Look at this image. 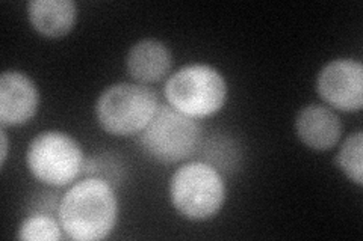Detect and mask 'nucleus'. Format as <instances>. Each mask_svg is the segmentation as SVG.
Masks as SVG:
<instances>
[{
	"label": "nucleus",
	"instance_id": "1",
	"mask_svg": "<svg viewBox=\"0 0 363 241\" xmlns=\"http://www.w3.org/2000/svg\"><path fill=\"white\" fill-rule=\"evenodd\" d=\"M118 201L108 181L88 177L62 196L58 221L64 234L76 241H100L117 225Z\"/></svg>",
	"mask_w": 363,
	"mask_h": 241
},
{
	"label": "nucleus",
	"instance_id": "2",
	"mask_svg": "<svg viewBox=\"0 0 363 241\" xmlns=\"http://www.w3.org/2000/svg\"><path fill=\"white\" fill-rule=\"evenodd\" d=\"M174 210L191 222H206L225 202V182L218 169L206 162L182 165L169 181Z\"/></svg>",
	"mask_w": 363,
	"mask_h": 241
},
{
	"label": "nucleus",
	"instance_id": "3",
	"mask_svg": "<svg viewBox=\"0 0 363 241\" xmlns=\"http://www.w3.org/2000/svg\"><path fill=\"white\" fill-rule=\"evenodd\" d=\"M164 93L168 105L194 119L218 113L227 101L225 78L206 64H191L177 70L167 80Z\"/></svg>",
	"mask_w": 363,
	"mask_h": 241
},
{
	"label": "nucleus",
	"instance_id": "4",
	"mask_svg": "<svg viewBox=\"0 0 363 241\" xmlns=\"http://www.w3.org/2000/svg\"><path fill=\"white\" fill-rule=\"evenodd\" d=\"M159 109L155 90L141 83L106 88L96 102V118L106 133L118 137L140 134Z\"/></svg>",
	"mask_w": 363,
	"mask_h": 241
},
{
	"label": "nucleus",
	"instance_id": "5",
	"mask_svg": "<svg viewBox=\"0 0 363 241\" xmlns=\"http://www.w3.org/2000/svg\"><path fill=\"white\" fill-rule=\"evenodd\" d=\"M201 129L197 119L177 112L169 105L159 106L149 125L140 133L144 154L161 165H174L197 151Z\"/></svg>",
	"mask_w": 363,
	"mask_h": 241
},
{
	"label": "nucleus",
	"instance_id": "6",
	"mask_svg": "<svg viewBox=\"0 0 363 241\" xmlns=\"http://www.w3.org/2000/svg\"><path fill=\"white\" fill-rule=\"evenodd\" d=\"M26 165L32 177L44 186L65 187L84 172L85 155L74 137L48 130L30 141Z\"/></svg>",
	"mask_w": 363,
	"mask_h": 241
},
{
	"label": "nucleus",
	"instance_id": "7",
	"mask_svg": "<svg viewBox=\"0 0 363 241\" xmlns=\"http://www.w3.org/2000/svg\"><path fill=\"white\" fill-rule=\"evenodd\" d=\"M316 90L328 107L344 113L363 107V65L340 57L325 64L316 77Z\"/></svg>",
	"mask_w": 363,
	"mask_h": 241
},
{
	"label": "nucleus",
	"instance_id": "8",
	"mask_svg": "<svg viewBox=\"0 0 363 241\" xmlns=\"http://www.w3.org/2000/svg\"><path fill=\"white\" fill-rule=\"evenodd\" d=\"M40 107V90L21 71L9 70L0 76V124L2 129L29 122Z\"/></svg>",
	"mask_w": 363,
	"mask_h": 241
},
{
	"label": "nucleus",
	"instance_id": "9",
	"mask_svg": "<svg viewBox=\"0 0 363 241\" xmlns=\"http://www.w3.org/2000/svg\"><path fill=\"white\" fill-rule=\"evenodd\" d=\"M344 125L337 113L328 106L309 105L295 118V133L303 145L313 151H328L342 137Z\"/></svg>",
	"mask_w": 363,
	"mask_h": 241
},
{
	"label": "nucleus",
	"instance_id": "10",
	"mask_svg": "<svg viewBox=\"0 0 363 241\" xmlns=\"http://www.w3.org/2000/svg\"><path fill=\"white\" fill-rule=\"evenodd\" d=\"M173 65V54L167 45L155 38H145L133 44L126 66L132 78L141 85L156 83L162 80Z\"/></svg>",
	"mask_w": 363,
	"mask_h": 241
},
{
	"label": "nucleus",
	"instance_id": "11",
	"mask_svg": "<svg viewBox=\"0 0 363 241\" xmlns=\"http://www.w3.org/2000/svg\"><path fill=\"white\" fill-rule=\"evenodd\" d=\"M28 17L40 35L58 40L65 37L77 21V5L73 0H32Z\"/></svg>",
	"mask_w": 363,
	"mask_h": 241
},
{
	"label": "nucleus",
	"instance_id": "12",
	"mask_svg": "<svg viewBox=\"0 0 363 241\" xmlns=\"http://www.w3.org/2000/svg\"><path fill=\"white\" fill-rule=\"evenodd\" d=\"M337 166L342 174L354 182L357 187L363 186V133L362 130L350 134L342 142L337 153Z\"/></svg>",
	"mask_w": 363,
	"mask_h": 241
},
{
	"label": "nucleus",
	"instance_id": "13",
	"mask_svg": "<svg viewBox=\"0 0 363 241\" xmlns=\"http://www.w3.org/2000/svg\"><path fill=\"white\" fill-rule=\"evenodd\" d=\"M62 226L52 214L32 213L18 226L17 237L25 241H58L62 240Z\"/></svg>",
	"mask_w": 363,
	"mask_h": 241
},
{
	"label": "nucleus",
	"instance_id": "14",
	"mask_svg": "<svg viewBox=\"0 0 363 241\" xmlns=\"http://www.w3.org/2000/svg\"><path fill=\"white\" fill-rule=\"evenodd\" d=\"M0 137H2V157H0V165L4 167L8 158V137H6L5 129H2V131H0Z\"/></svg>",
	"mask_w": 363,
	"mask_h": 241
}]
</instances>
